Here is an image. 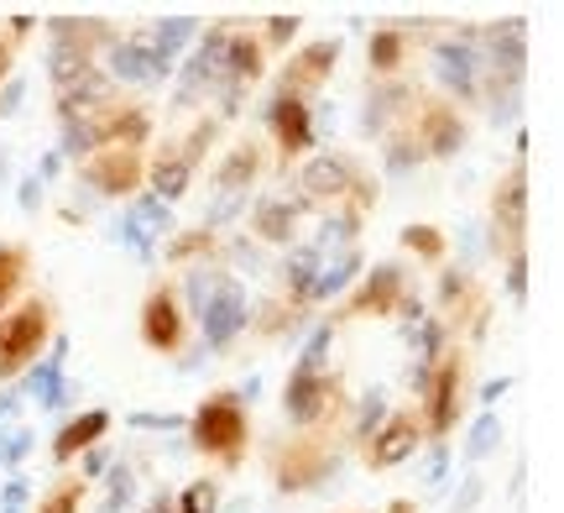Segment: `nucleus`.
<instances>
[{
	"mask_svg": "<svg viewBox=\"0 0 564 513\" xmlns=\"http://www.w3.org/2000/svg\"><path fill=\"white\" fill-rule=\"evenodd\" d=\"M53 341H58V304L47 293H26L21 304H11L0 314V383L26 377Z\"/></svg>",
	"mask_w": 564,
	"mask_h": 513,
	"instance_id": "1",
	"label": "nucleus"
},
{
	"mask_svg": "<svg viewBox=\"0 0 564 513\" xmlns=\"http://www.w3.org/2000/svg\"><path fill=\"white\" fill-rule=\"evenodd\" d=\"M299 189H303V210L319 205V210H345L340 221L361 226L366 210H377V184L361 173L356 158H340V152H319L308 158L299 173Z\"/></svg>",
	"mask_w": 564,
	"mask_h": 513,
	"instance_id": "2",
	"label": "nucleus"
},
{
	"mask_svg": "<svg viewBox=\"0 0 564 513\" xmlns=\"http://www.w3.org/2000/svg\"><path fill=\"white\" fill-rule=\"evenodd\" d=\"M188 293H194V320H199L204 351H225L246 325H251V304H246V288L230 272L215 267H188Z\"/></svg>",
	"mask_w": 564,
	"mask_h": 513,
	"instance_id": "3",
	"label": "nucleus"
},
{
	"mask_svg": "<svg viewBox=\"0 0 564 513\" xmlns=\"http://www.w3.org/2000/svg\"><path fill=\"white\" fill-rule=\"evenodd\" d=\"M188 440L220 472H236L251 451V414H246L241 393H209L199 409L188 414Z\"/></svg>",
	"mask_w": 564,
	"mask_h": 513,
	"instance_id": "4",
	"label": "nucleus"
},
{
	"mask_svg": "<svg viewBox=\"0 0 564 513\" xmlns=\"http://www.w3.org/2000/svg\"><path fill=\"white\" fill-rule=\"evenodd\" d=\"M465 372H470V356L460 346H444L440 362L413 377V393H419V419H423V440L444 446V435H455L465 414Z\"/></svg>",
	"mask_w": 564,
	"mask_h": 513,
	"instance_id": "5",
	"label": "nucleus"
},
{
	"mask_svg": "<svg viewBox=\"0 0 564 513\" xmlns=\"http://www.w3.org/2000/svg\"><path fill=\"white\" fill-rule=\"evenodd\" d=\"M147 110L141 105H126V100H105L95 110H84L74 121H63V152L68 158H89L100 147H116V142H141L147 147Z\"/></svg>",
	"mask_w": 564,
	"mask_h": 513,
	"instance_id": "6",
	"label": "nucleus"
},
{
	"mask_svg": "<svg viewBox=\"0 0 564 513\" xmlns=\"http://www.w3.org/2000/svg\"><path fill=\"white\" fill-rule=\"evenodd\" d=\"M267 461H272V482L282 493H308V488H319L324 477H335L340 446H329L324 430H303L293 440H278Z\"/></svg>",
	"mask_w": 564,
	"mask_h": 513,
	"instance_id": "7",
	"label": "nucleus"
},
{
	"mask_svg": "<svg viewBox=\"0 0 564 513\" xmlns=\"http://www.w3.org/2000/svg\"><path fill=\"white\" fill-rule=\"evenodd\" d=\"M345 409L340 398V377L335 372H288V388H282V414H288V425H299L303 430H324L335 414Z\"/></svg>",
	"mask_w": 564,
	"mask_h": 513,
	"instance_id": "8",
	"label": "nucleus"
},
{
	"mask_svg": "<svg viewBox=\"0 0 564 513\" xmlns=\"http://www.w3.org/2000/svg\"><path fill=\"white\" fill-rule=\"evenodd\" d=\"M79 179L105 200H126V194H137L147 184V147L141 142L100 147V152L79 158Z\"/></svg>",
	"mask_w": 564,
	"mask_h": 513,
	"instance_id": "9",
	"label": "nucleus"
},
{
	"mask_svg": "<svg viewBox=\"0 0 564 513\" xmlns=\"http://www.w3.org/2000/svg\"><path fill=\"white\" fill-rule=\"evenodd\" d=\"M137 335L147 351H162V356H173V351L188 346V309L178 299V284H152L147 288V299H141V314H137Z\"/></svg>",
	"mask_w": 564,
	"mask_h": 513,
	"instance_id": "10",
	"label": "nucleus"
},
{
	"mask_svg": "<svg viewBox=\"0 0 564 513\" xmlns=\"http://www.w3.org/2000/svg\"><path fill=\"white\" fill-rule=\"evenodd\" d=\"M47 38H53V53H47V74H53V84L74 79V74H89L95 68V47L100 42H116L110 38V26L105 21H74V17H53L47 21Z\"/></svg>",
	"mask_w": 564,
	"mask_h": 513,
	"instance_id": "11",
	"label": "nucleus"
},
{
	"mask_svg": "<svg viewBox=\"0 0 564 513\" xmlns=\"http://www.w3.org/2000/svg\"><path fill=\"white\" fill-rule=\"evenodd\" d=\"M215 131H220V121H199L183 142H167L147 163V173H152V184H158V194L152 200H162V205H173V200H183L188 194V184H194V168H199L204 147L215 142Z\"/></svg>",
	"mask_w": 564,
	"mask_h": 513,
	"instance_id": "12",
	"label": "nucleus"
},
{
	"mask_svg": "<svg viewBox=\"0 0 564 513\" xmlns=\"http://www.w3.org/2000/svg\"><path fill=\"white\" fill-rule=\"evenodd\" d=\"M366 314H403V320H413V325L423 320V304L419 299H408V278H403V267L398 263H382L340 304V320H366Z\"/></svg>",
	"mask_w": 564,
	"mask_h": 513,
	"instance_id": "13",
	"label": "nucleus"
},
{
	"mask_svg": "<svg viewBox=\"0 0 564 513\" xmlns=\"http://www.w3.org/2000/svg\"><path fill=\"white\" fill-rule=\"evenodd\" d=\"M491 231H497V252L507 263L523 257V236H528V168L523 158L507 168L497 189H491Z\"/></svg>",
	"mask_w": 564,
	"mask_h": 513,
	"instance_id": "14",
	"label": "nucleus"
},
{
	"mask_svg": "<svg viewBox=\"0 0 564 513\" xmlns=\"http://www.w3.org/2000/svg\"><path fill=\"white\" fill-rule=\"evenodd\" d=\"M403 131L413 137V147L423 158H455L470 142V126H465V116L449 100H419Z\"/></svg>",
	"mask_w": 564,
	"mask_h": 513,
	"instance_id": "15",
	"label": "nucleus"
},
{
	"mask_svg": "<svg viewBox=\"0 0 564 513\" xmlns=\"http://www.w3.org/2000/svg\"><path fill=\"white\" fill-rule=\"evenodd\" d=\"M419 446H423L419 409H398V414H387L382 425H377V435L366 440V467H371V472H392V467H403Z\"/></svg>",
	"mask_w": 564,
	"mask_h": 513,
	"instance_id": "16",
	"label": "nucleus"
},
{
	"mask_svg": "<svg viewBox=\"0 0 564 513\" xmlns=\"http://www.w3.org/2000/svg\"><path fill=\"white\" fill-rule=\"evenodd\" d=\"M335 58H340V42L335 38H319V42H308V47H299V53L288 58V68L278 74V95H288V100H308V95L335 74Z\"/></svg>",
	"mask_w": 564,
	"mask_h": 513,
	"instance_id": "17",
	"label": "nucleus"
},
{
	"mask_svg": "<svg viewBox=\"0 0 564 513\" xmlns=\"http://www.w3.org/2000/svg\"><path fill=\"white\" fill-rule=\"evenodd\" d=\"M440 304H444V330L455 325H470L476 335L486 330V288L465 272V267H449V272H440Z\"/></svg>",
	"mask_w": 564,
	"mask_h": 513,
	"instance_id": "18",
	"label": "nucleus"
},
{
	"mask_svg": "<svg viewBox=\"0 0 564 513\" xmlns=\"http://www.w3.org/2000/svg\"><path fill=\"white\" fill-rule=\"evenodd\" d=\"M267 126H272V137H278V163L282 168L314 147V116H308V105L303 100L272 95V100H267Z\"/></svg>",
	"mask_w": 564,
	"mask_h": 513,
	"instance_id": "19",
	"label": "nucleus"
},
{
	"mask_svg": "<svg viewBox=\"0 0 564 513\" xmlns=\"http://www.w3.org/2000/svg\"><path fill=\"white\" fill-rule=\"evenodd\" d=\"M434 58H440V79L449 84L460 100H476V95H481L486 63H481V53H476V32H460L455 42H440Z\"/></svg>",
	"mask_w": 564,
	"mask_h": 513,
	"instance_id": "20",
	"label": "nucleus"
},
{
	"mask_svg": "<svg viewBox=\"0 0 564 513\" xmlns=\"http://www.w3.org/2000/svg\"><path fill=\"white\" fill-rule=\"evenodd\" d=\"M173 231V215H167V205L162 200H137V205L126 210V221L116 226V236H121L126 247L137 252V257H152V236H167Z\"/></svg>",
	"mask_w": 564,
	"mask_h": 513,
	"instance_id": "21",
	"label": "nucleus"
},
{
	"mask_svg": "<svg viewBox=\"0 0 564 513\" xmlns=\"http://www.w3.org/2000/svg\"><path fill=\"white\" fill-rule=\"evenodd\" d=\"M105 435H110V414L105 409H84L79 419H68L58 435H53V461L68 467V461H79L84 451H95Z\"/></svg>",
	"mask_w": 564,
	"mask_h": 513,
	"instance_id": "22",
	"label": "nucleus"
},
{
	"mask_svg": "<svg viewBox=\"0 0 564 513\" xmlns=\"http://www.w3.org/2000/svg\"><path fill=\"white\" fill-rule=\"evenodd\" d=\"M299 215H303V200H282V194H272V200H262V205H257L251 231H257L262 242L293 247V242H299Z\"/></svg>",
	"mask_w": 564,
	"mask_h": 513,
	"instance_id": "23",
	"label": "nucleus"
},
{
	"mask_svg": "<svg viewBox=\"0 0 564 513\" xmlns=\"http://www.w3.org/2000/svg\"><path fill=\"white\" fill-rule=\"evenodd\" d=\"M63 356H68V346H63V341H53V346H47V356H42L37 367L26 372V388H32V398H37L42 409H63V404H68V377H63Z\"/></svg>",
	"mask_w": 564,
	"mask_h": 513,
	"instance_id": "24",
	"label": "nucleus"
},
{
	"mask_svg": "<svg viewBox=\"0 0 564 513\" xmlns=\"http://www.w3.org/2000/svg\"><path fill=\"white\" fill-rule=\"evenodd\" d=\"M257 173H262V147H257L251 137H246V142H236L230 152H225L220 173H215V189L236 200V194H246V189L257 184Z\"/></svg>",
	"mask_w": 564,
	"mask_h": 513,
	"instance_id": "25",
	"label": "nucleus"
},
{
	"mask_svg": "<svg viewBox=\"0 0 564 513\" xmlns=\"http://www.w3.org/2000/svg\"><path fill=\"white\" fill-rule=\"evenodd\" d=\"M110 74L126 84H152V79H167L152 58L147 38H126V42H110Z\"/></svg>",
	"mask_w": 564,
	"mask_h": 513,
	"instance_id": "26",
	"label": "nucleus"
},
{
	"mask_svg": "<svg viewBox=\"0 0 564 513\" xmlns=\"http://www.w3.org/2000/svg\"><path fill=\"white\" fill-rule=\"evenodd\" d=\"M408 58H413V38H408L403 26H377L371 42H366V63H371V74H382V79L403 74Z\"/></svg>",
	"mask_w": 564,
	"mask_h": 513,
	"instance_id": "27",
	"label": "nucleus"
},
{
	"mask_svg": "<svg viewBox=\"0 0 564 513\" xmlns=\"http://www.w3.org/2000/svg\"><path fill=\"white\" fill-rule=\"evenodd\" d=\"M32 272V247L26 242H0V314L17 304V293L26 288Z\"/></svg>",
	"mask_w": 564,
	"mask_h": 513,
	"instance_id": "28",
	"label": "nucleus"
},
{
	"mask_svg": "<svg viewBox=\"0 0 564 513\" xmlns=\"http://www.w3.org/2000/svg\"><path fill=\"white\" fill-rule=\"evenodd\" d=\"M356 272H361V252L345 247L340 257H329V263L319 267V278H314V288H308V304H324V299H335L345 284H356Z\"/></svg>",
	"mask_w": 564,
	"mask_h": 513,
	"instance_id": "29",
	"label": "nucleus"
},
{
	"mask_svg": "<svg viewBox=\"0 0 564 513\" xmlns=\"http://www.w3.org/2000/svg\"><path fill=\"white\" fill-rule=\"evenodd\" d=\"M194 26H199L194 17H167L158 32L147 38V47H152V58H158L162 74H173V58H178L183 42H194Z\"/></svg>",
	"mask_w": 564,
	"mask_h": 513,
	"instance_id": "30",
	"label": "nucleus"
},
{
	"mask_svg": "<svg viewBox=\"0 0 564 513\" xmlns=\"http://www.w3.org/2000/svg\"><path fill=\"white\" fill-rule=\"evenodd\" d=\"M84 477H58L47 493L37 498V513H79V503H84Z\"/></svg>",
	"mask_w": 564,
	"mask_h": 513,
	"instance_id": "31",
	"label": "nucleus"
},
{
	"mask_svg": "<svg viewBox=\"0 0 564 513\" xmlns=\"http://www.w3.org/2000/svg\"><path fill=\"white\" fill-rule=\"evenodd\" d=\"M173 509H178V513H215V509H220V482H215V477L188 482V488L173 498Z\"/></svg>",
	"mask_w": 564,
	"mask_h": 513,
	"instance_id": "32",
	"label": "nucleus"
},
{
	"mask_svg": "<svg viewBox=\"0 0 564 513\" xmlns=\"http://www.w3.org/2000/svg\"><path fill=\"white\" fill-rule=\"evenodd\" d=\"M215 247H220V242H215V231L199 226V231H188V236H178V242L162 252V257H167V263H188V257H209Z\"/></svg>",
	"mask_w": 564,
	"mask_h": 513,
	"instance_id": "33",
	"label": "nucleus"
},
{
	"mask_svg": "<svg viewBox=\"0 0 564 513\" xmlns=\"http://www.w3.org/2000/svg\"><path fill=\"white\" fill-rule=\"evenodd\" d=\"M403 247L413 252V257H423V263H440L444 257V231L440 226H408Z\"/></svg>",
	"mask_w": 564,
	"mask_h": 513,
	"instance_id": "34",
	"label": "nucleus"
},
{
	"mask_svg": "<svg viewBox=\"0 0 564 513\" xmlns=\"http://www.w3.org/2000/svg\"><path fill=\"white\" fill-rule=\"evenodd\" d=\"M329 341H335V320L329 325H314V335H308V346H303V356L293 362L299 372H324V351H329Z\"/></svg>",
	"mask_w": 564,
	"mask_h": 513,
	"instance_id": "35",
	"label": "nucleus"
},
{
	"mask_svg": "<svg viewBox=\"0 0 564 513\" xmlns=\"http://www.w3.org/2000/svg\"><path fill=\"white\" fill-rule=\"evenodd\" d=\"M497 440H502V425H497V414H481V425H476V435H470V446H465V456H470V461H481V456L491 451Z\"/></svg>",
	"mask_w": 564,
	"mask_h": 513,
	"instance_id": "36",
	"label": "nucleus"
},
{
	"mask_svg": "<svg viewBox=\"0 0 564 513\" xmlns=\"http://www.w3.org/2000/svg\"><path fill=\"white\" fill-rule=\"evenodd\" d=\"M387 419V404H382V393H371V398H366L361 404V419H356V435H350V440H371V435H377V425H382Z\"/></svg>",
	"mask_w": 564,
	"mask_h": 513,
	"instance_id": "37",
	"label": "nucleus"
},
{
	"mask_svg": "<svg viewBox=\"0 0 564 513\" xmlns=\"http://www.w3.org/2000/svg\"><path fill=\"white\" fill-rule=\"evenodd\" d=\"M293 32H299V17H272L267 21V32H262V47L267 53H278L282 42H293Z\"/></svg>",
	"mask_w": 564,
	"mask_h": 513,
	"instance_id": "38",
	"label": "nucleus"
},
{
	"mask_svg": "<svg viewBox=\"0 0 564 513\" xmlns=\"http://www.w3.org/2000/svg\"><path fill=\"white\" fill-rule=\"evenodd\" d=\"M131 493H137V488H131V472H126V467H116V477H110V498H105V509H110V513L126 509V503H131Z\"/></svg>",
	"mask_w": 564,
	"mask_h": 513,
	"instance_id": "39",
	"label": "nucleus"
},
{
	"mask_svg": "<svg viewBox=\"0 0 564 513\" xmlns=\"http://www.w3.org/2000/svg\"><path fill=\"white\" fill-rule=\"evenodd\" d=\"M131 425L137 430H188V419L178 414H131Z\"/></svg>",
	"mask_w": 564,
	"mask_h": 513,
	"instance_id": "40",
	"label": "nucleus"
},
{
	"mask_svg": "<svg viewBox=\"0 0 564 513\" xmlns=\"http://www.w3.org/2000/svg\"><path fill=\"white\" fill-rule=\"evenodd\" d=\"M26 451H32V435L17 430V435H11V446H0V461H6V467H17Z\"/></svg>",
	"mask_w": 564,
	"mask_h": 513,
	"instance_id": "41",
	"label": "nucleus"
},
{
	"mask_svg": "<svg viewBox=\"0 0 564 513\" xmlns=\"http://www.w3.org/2000/svg\"><path fill=\"white\" fill-rule=\"evenodd\" d=\"M37 200H42V179H37V173H32V179L21 184V205L32 210V205H37Z\"/></svg>",
	"mask_w": 564,
	"mask_h": 513,
	"instance_id": "42",
	"label": "nucleus"
},
{
	"mask_svg": "<svg viewBox=\"0 0 564 513\" xmlns=\"http://www.w3.org/2000/svg\"><path fill=\"white\" fill-rule=\"evenodd\" d=\"M507 388H512V383H507V377H497V383H486V388H481V404H497V398H502Z\"/></svg>",
	"mask_w": 564,
	"mask_h": 513,
	"instance_id": "43",
	"label": "nucleus"
},
{
	"mask_svg": "<svg viewBox=\"0 0 564 513\" xmlns=\"http://www.w3.org/2000/svg\"><path fill=\"white\" fill-rule=\"evenodd\" d=\"M387 513H419V503H413V498H398V503H387Z\"/></svg>",
	"mask_w": 564,
	"mask_h": 513,
	"instance_id": "44",
	"label": "nucleus"
},
{
	"mask_svg": "<svg viewBox=\"0 0 564 513\" xmlns=\"http://www.w3.org/2000/svg\"><path fill=\"white\" fill-rule=\"evenodd\" d=\"M152 513H178V509H173V498H158V503H152Z\"/></svg>",
	"mask_w": 564,
	"mask_h": 513,
	"instance_id": "45",
	"label": "nucleus"
}]
</instances>
